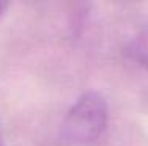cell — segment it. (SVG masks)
<instances>
[{
  "instance_id": "1",
  "label": "cell",
  "mask_w": 148,
  "mask_h": 146,
  "mask_svg": "<svg viewBox=\"0 0 148 146\" xmlns=\"http://www.w3.org/2000/svg\"><path fill=\"white\" fill-rule=\"evenodd\" d=\"M109 110L104 96L87 91L74 102L62 124V137L69 145L96 141L107 127Z\"/></svg>"
},
{
  "instance_id": "2",
  "label": "cell",
  "mask_w": 148,
  "mask_h": 146,
  "mask_svg": "<svg viewBox=\"0 0 148 146\" xmlns=\"http://www.w3.org/2000/svg\"><path fill=\"white\" fill-rule=\"evenodd\" d=\"M126 54L134 63L148 69V25L143 27L128 43Z\"/></svg>"
},
{
  "instance_id": "3",
  "label": "cell",
  "mask_w": 148,
  "mask_h": 146,
  "mask_svg": "<svg viewBox=\"0 0 148 146\" xmlns=\"http://www.w3.org/2000/svg\"><path fill=\"white\" fill-rule=\"evenodd\" d=\"M8 5H10V0H0V17H2V16H3V13L6 11Z\"/></svg>"
},
{
  "instance_id": "4",
  "label": "cell",
  "mask_w": 148,
  "mask_h": 146,
  "mask_svg": "<svg viewBox=\"0 0 148 146\" xmlns=\"http://www.w3.org/2000/svg\"><path fill=\"white\" fill-rule=\"evenodd\" d=\"M0 146H2V140H0Z\"/></svg>"
}]
</instances>
